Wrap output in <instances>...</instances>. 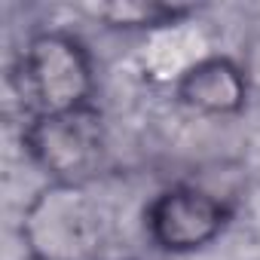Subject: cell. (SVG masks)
<instances>
[{
    "label": "cell",
    "mask_w": 260,
    "mask_h": 260,
    "mask_svg": "<svg viewBox=\"0 0 260 260\" xmlns=\"http://www.w3.org/2000/svg\"><path fill=\"white\" fill-rule=\"evenodd\" d=\"M83 13L113 31H169L190 19L196 7L162 0H107V4H86Z\"/></svg>",
    "instance_id": "8992f818"
},
{
    "label": "cell",
    "mask_w": 260,
    "mask_h": 260,
    "mask_svg": "<svg viewBox=\"0 0 260 260\" xmlns=\"http://www.w3.org/2000/svg\"><path fill=\"white\" fill-rule=\"evenodd\" d=\"M233 223V205L202 184H169L144 208L147 242L172 257L196 254L214 245Z\"/></svg>",
    "instance_id": "277c9868"
},
{
    "label": "cell",
    "mask_w": 260,
    "mask_h": 260,
    "mask_svg": "<svg viewBox=\"0 0 260 260\" xmlns=\"http://www.w3.org/2000/svg\"><path fill=\"white\" fill-rule=\"evenodd\" d=\"M19 236L31 260H98L104 217L86 184L46 181L28 199Z\"/></svg>",
    "instance_id": "7a4b0ae2"
},
{
    "label": "cell",
    "mask_w": 260,
    "mask_h": 260,
    "mask_svg": "<svg viewBox=\"0 0 260 260\" xmlns=\"http://www.w3.org/2000/svg\"><path fill=\"white\" fill-rule=\"evenodd\" d=\"M19 101L31 116L64 113L95 104V58L68 28L34 31L13 68Z\"/></svg>",
    "instance_id": "6da1fadb"
},
{
    "label": "cell",
    "mask_w": 260,
    "mask_h": 260,
    "mask_svg": "<svg viewBox=\"0 0 260 260\" xmlns=\"http://www.w3.org/2000/svg\"><path fill=\"white\" fill-rule=\"evenodd\" d=\"M251 86L233 55H202L175 77V98L202 116H239L251 101Z\"/></svg>",
    "instance_id": "5b68a950"
},
{
    "label": "cell",
    "mask_w": 260,
    "mask_h": 260,
    "mask_svg": "<svg viewBox=\"0 0 260 260\" xmlns=\"http://www.w3.org/2000/svg\"><path fill=\"white\" fill-rule=\"evenodd\" d=\"M28 159L58 184H89L107 159V122L98 104L25 119Z\"/></svg>",
    "instance_id": "3957f363"
},
{
    "label": "cell",
    "mask_w": 260,
    "mask_h": 260,
    "mask_svg": "<svg viewBox=\"0 0 260 260\" xmlns=\"http://www.w3.org/2000/svg\"><path fill=\"white\" fill-rule=\"evenodd\" d=\"M236 61H239V68H242L251 92H260V31L242 40V49H239Z\"/></svg>",
    "instance_id": "52a82bcc"
}]
</instances>
